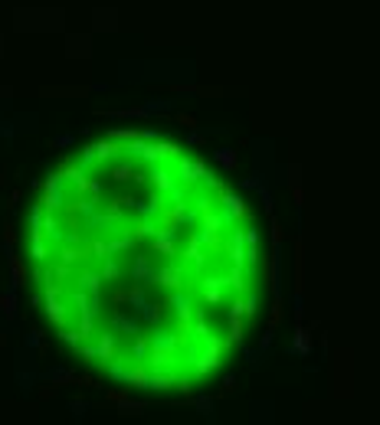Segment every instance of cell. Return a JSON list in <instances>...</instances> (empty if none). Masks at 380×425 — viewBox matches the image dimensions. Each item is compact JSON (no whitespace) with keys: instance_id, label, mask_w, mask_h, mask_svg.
Instances as JSON below:
<instances>
[{"instance_id":"obj_1","label":"cell","mask_w":380,"mask_h":425,"mask_svg":"<svg viewBox=\"0 0 380 425\" xmlns=\"http://www.w3.org/2000/svg\"><path fill=\"white\" fill-rule=\"evenodd\" d=\"M249 206L154 134L66 157L30 219L39 301L59 337L131 389H184L223 363L210 311L256 314Z\"/></svg>"},{"instance_id":"obj_2","label":"cell","mask_w":380,"mask_h":425,"mask_svg":"<svg viewBox=\"0 0 380 425\" xmlns=\"http://www.w3.org/2000/svg\"><path fill=\"white\" fill-rule=\"evenodd\" d=\"M217 160L226 167V170H233V167H236V157H233L230 151H217Z\"/></svg>"},{"instance_id":"obj_3","label":"cell","mask_w":380,"mask_h":425,"mask_svg":"<svg viewBox=\"0 0 380 425\" xmlns=\"http://www.w3.org/2000/svg\"><path fill=\"white\" fill-rule=\"evenodd\" d=\"M295 350H299V353H308V334H305V330H299V337H295Z\"/></svg>"}]
</instances>
